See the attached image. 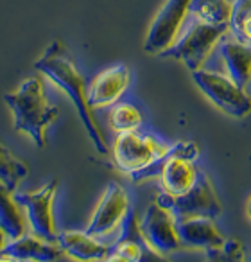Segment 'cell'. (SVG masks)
<instances>
[{
    "label": "cell",
    "mask_w": 251,
    "mask_h": 262,
    "mask_svg": "<svg viewBox=\"0 0 251 262\" xmlns=\"http://www.w3.org/2000/svg\"><path fill=\"white\" fill-rule=\"evenodd\" d=\"M34 70L47 77L52 84L63 90L69 99L72 101L74 108H76L77 115H79L83 127L86 131L88 139L92 140L95 151L99 155H108L109 146L106 142V137L102 133L101 126H99L97 119L94 115V110L88 104L86 97V81H84L83 74L79 72L76 61H74L70 51L65 47V43L59 40L52 41L45 52L34 61Z\"/></svg>",
    "instance_id": "1"
},
{
    "label": "cell",
    "mask_w": 251,
    "mask_h": 262,
    "mask_svg": "<svg viewBox=\"0 0 251 262\" xmlns=\"http://www.w3.org/2000/svg\"><path fill=\"white\" fill-rule=\"evenodd\" d=\"M4 101L13 113L15 129L27 135L38 149L47 146V133L58 120L59 110L47 97L40 77H27L15 92L4 95Z\"/></svg>",
    "instance_id": "2"
},
{
    "label": "cell",
    "mask_w": 251,
    "mask_h": 262,
    "mask_svg": "<svg viewBox=\"0 0 251 262\" xmlns=\"http://www.w3.org/2000/svg\"><path fill=\"white\" fill-rule=\"evenodd\" d=\"M169 147L171 144H165L164 140L151 133H140L139 129L129 131V133H119L113 142L111 153L117 167L131 178L153 165L156 160H160L169 151Z\"/></svg>",
    "instance_id": "3"
},
{
    "label": "cell",
    "mask_w": 251,
    "mask_h": 262,
    "mask_svg": "<svg viewBox=\"0 0 251 262\" xmlns=\"http://www.w3.org/2000/svg\"><path fill=\"white\" fill-rule=\"evenodd\" d=\"M192 79L201 94L226 115L244 119L251 113V97L228 74L197 69L192 72Z\"/></svg>",
    "instance_id": "4"
},
{
    "label": "cell",
    "mask_w": 251,
    "mask_h": 262,
    "mask_svg": "<svg viewBox=\"0 0 251 262\" xmlns=\"http://www.w3.org/2000/svg\"><path fill=\"white\" fill-rule=\"evenodd\" d=\"M228 33V26H210V24L197 22L187 31L183 36H178L171 49L162 56L174 58L181 61L190 72L203 69L207 59Z\"/></svg>",
    "instance_id": "5"
},
{
    "label": "cell",
    "mask_w": 251,
    "mask_h": 262,
    "mask_svg": "<svg viewBox=\"0 0 251 262\" xmlns=\"http://www.w3.org/2000/svg\"><path fill=\"white\" fill-rule=\"evenodd\" d=\"M156 203L165 207L174 214V217H189V215H204V217H219L222 207L212 185L210 178L199 171L196 183L181 196H171L162 192L156 198Z\"/></svg>",
    "instance_id": "6"
},
{
    "label": "cell",
    "mask_w": 251,
    "mask_h": 262,
    "mask_svg": "<svg viewBox=\"0 0 251 262\" xmlns=\"http://www.w3.org/2000/svg\"><path fill=\"white\" fill-rule=\"evenodd\" d=\"M58 194V180H51L33 192H15V198L22 205L29 226L36 235L56 243L59 235L54 215V201Z\"/></svg>",
    "instance_id": "7"
},
{
    "label": "cell",
    "mask_w": 251,
    "mask_h": 262,
    "mask_svg": "<svg viewBox=\"0 0 251 262\" xmlns=\"http://www.w3.org/2000/svg\"><path fill=\"white\" fill-rule=\"evenodd\" d=\"M190 0H167L156 13L144 40V52L162 56L178 40L189 15Z\"/></svg>",
    "instance_id": "8"
},
{
    "label": "cell",
    "mask_w": 251,
    "mask_h": 262,
    "mask_svg": "<svg viewBox=\"0 0 251 262\" xmlns=\"http://www.w3.org/2000/svg\"><path fill=\"white\" fill-rule=\"evenodd\" d=\"M140 233L149 251L160 257H167L181 248L174 214L156 201L144 212L140 219Z\"/></svg>",
    "instance_id": "9"
},
{
    "label": "cell",
    "mask_w": 251,
    "mask_h": 262,
    "mask_svg": "<svg viewBox=\"0 0 251 262\" xmlns=\"http://www.w3.org/2000/svg\"><path fill=\"white\" fill-rule=\"evenodd\" d=\"M129 210H131V205H129V196L126 189L119 183L109 182L92 214L86 232L99 239L111 235L120 228Z\"/></svg>",
    "instance_id": "10"
},
{
    "label": "cell",
    "mask_w": 251,
    "mask_h": 262,
    "mask_svg": "<svg viewBox=\"0 0 251 262\" xmlns=\"http://www.w3.org/2000/svg\"><path fill=\"white\" fill-rule=\"evenodd\" d=\"M129 83H131V72H129V67L124 65V63L102 70L86 86V97L90 108H109L111 104L122 99V95L129 88Z\"/></svg>",
    "instance_id": "11"
},
{
    "label": "cell",
    "mask_w": 251,
    "mask_h": 262,
    "mask_svg": "<svg viewBox=\"0 0 251 262\" xmlns=\"http://www.w3.org/2000/svg\"><path fill=\"white\" fill-rule=\"evenodd\" d=\"M176 228L181 246L204 250L210 258H217V255H221L226 239L221 235L212 217L204 215L176 217Z\"/></svg>",
    "instance_id": "12"
},
{
    "label": "cell",
    "mask_w": 251,
    "mask_h": 262,
    "mask_svg": "<svg viewBox=\"0 0 251 262\" xmlns=\"http://www.w3.org/2000/svg\"><path fill=\"white\" fill-rule=\"evenodd\" d=\"M58 243L43 239L36 233H24L18 239H11L0 251V260L8 262H54L63 257Z\"/></svg>",
    "instance_id": "13"
},
{
    "label": "cell",
    "mask_w": 251,
    "mask_h": 262,
    "mask_svg": "<svg viewBox=\"0 0 251 262\" xmlns=\"http://www.w3.org/2000/svg\"><path fill=\"white\" fill-rule=\"evenodd\" d=\"M58 246L63 250V253L69 255L74 260L81 262H99V260H108L109 244L101 243L99 237H94L86 232V230H66V232H59L58 235Z\"/></svg>",
    "instance_id": "14"
},
{
    "label": "cell",
    "mask_w": 251,
    "mask_h": 262,
    "mask_svg": "<svg viewBox=\"0 0 251 262\" xmlns=\"http://www.w3.org/2000/svg\"><path fill=\"white\" fill-rule=\"evenodd\" d=\"M221 58L224 61L226 74L237 84L246 88L251 81V43L240 41L237 38L222 40Z\"/></svg>",
    "instance_id": "15"
},
{
    "label": "cell",
    "mask_w": 251,
    "mask_h": 262,
    "mask_svg": "<svg viewBox=\"0 0 251 262\" xmlns=\"http://www.w3.org/2000/svg\"><path fill=\"white\" fill-rule=\"evenodd\" d=\"M16 190L9 189L6 183L0 182V228L11 239H18L20 235L27 233L29 221L24 212L22 205L15 198Z\"/></svg>",
    "instance_id": "16"
},
{
    "label": "cell",
    "mask_w": 251,
    "mask_h": 262,
    "mask_svg": "<svg viewBox=\"0 0 251 262\" xmlns=\"http://www.w3.org/2000/svg\"><path fill=\"white\" fill-rule=\"evenodd\" d=\"M108 126L119 133L139 131L144 126V115L139 106L128 101H117L108 108Z\"/></svg>",
    "instance_id": "17"
},
{
    "label": "cell",
    "mask_w": 251,
    "mask_h": 262,
    "mask_svg": "<svg viewBox=\"0 0 251 262\" xmlns=\"http://www.w3.org/2000/svg\"><path fill=\"white\" fill-rule=\"evenodd\" d=\"M189 15L197 22L210 24V26H228L232 15V2L230 0H190Z\"/></svg>",
    "instance_id": "18"
},
{
    "label": "cell",
    "mask_w": 251,
    "mask_h": 262,
    "mask_svg": "<svg viewBox=\"0 0 251 262\" xmlns=\"http://www.w3.org/2000/svg\"><path fill=\"white\" fill-rule=\"evenodd\" d=\"M27 174H29L27 165L0 144V182L6 183L9 189L16 190L20 183L27 178Z\"/></svg>",
    "instance_id": "19"
},
{
    "label": "cell",
    "mask_w": 251,
    "mask_h": 262,
    "mask_svg": "<svg viewBox=\"0 0 251 262\" xmlns=\"http://www.w3.org/2000/svg\"><path fill=\"white\" fill-rule=\"evenodd\" d=\"M146 246L144 241L136 239H117L109 250V262H140L146 258Z\"/></svg>",
    "instance_id": "20"
},
{
    "label": "cell",
    "mask_w": 251,
    "mask_h": 262,
    "mask_svg": "<svg viewBox=\"0 0 251 262\" xmlns=\"http://www.w3.org/2000/svg\"><path fill=\"white\" fill-rule=\"evenodd\" d=\"M251 20V0H235L232 2V15H230L228 31H232L233 38H237L242 27Z\"/></svg>",
    "instance_id": "21"
},
{
    "label": "cell",
    "mask_w": 251,
    "mask_h": 262,
    "mask_svg": "<svg viewBox=\"0 0 251 262\" xmlns=\"http://www.w3.org/2000/svg\"><path fill=\"white\" fill-rule=\"evenodd\" d=\"M221 255L224 258H232V260H244V248H242V244L235 239L224 241Z\"/></svg>",
    "instance_id": "22"
},
{
    "label": "cell",
    "mask_w": 251,
    "mask_h": 262,
    "mask_svg": "<svg viewBox=\"0 0 251 262\" xmlns=\"http://www.w3.org/2000/svg\"><path fill=\"white\" fill-rule=\"evenodd\" d=\"M8 243H9V237L6 235V232H4V230L0 228V251L4 250V246H6V244H8Z\"/></svg>",
    "instance_id": "23"
},
{
    "label": "cell",
    "mask_w": 251,
    "mask_h": 262,
    "mask_svg": "<svg viewBox=\"0 0 251 262\" xmlns=\"http://www.w3.org/2000/svg\"><path fill=\"white\" fill-rule=\"evenodd\" d=\"M247 215H249V219H251V196H249V201H247Z\"/></svg>",
    "instance_id": "24"
}]
</instances>
